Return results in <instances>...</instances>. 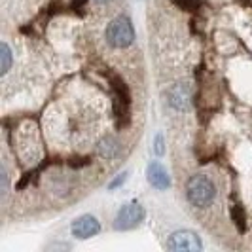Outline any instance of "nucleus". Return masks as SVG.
I'll return each mask as SVG.
<instances>
[{
	"label": "nucleus",
	"instance_id": "7",
	"mask_svg": "<svg viewBox=\"0 0 252 252\" xmlns=\"http://www.w3.org/2000/svg\"><path fill=\"white\" fill-rule=\"evenodd\" d=\"M110 88H112V93H114V102H118V104H124L129 108V104H131V91L127 88V84L124 82V78H120V76H110Z\"/></svg>",
	"mask_w": 252,
	"mask_h": 252
},
{
	"label": "nucleus",
	"instance_id": "9",
	"mask_svg": "<svg viewBox=\"0 0 252 252\" xmlns=\"http://www.w3.org/2000/svg\"><path fill=\"white\" fill-rule=\"evenodd\" d=\"M171 104L178 108V110H186L188 108V91L182 86H177V88L171 91Z\"/></svg>",
	"mask_w": 252,
	"mask_h": 252
},
{
	"label": "nucleus",
	"instance_id": "13",
	"mask_svg": "<svg viewBox=\"0 0 252 252\" xmlns=\"http://www.w3.org/2000/svg\"><path fill=\"white\" fill-rule=\"evenodd\" d=\"M0 191H2V197H6V193H8V173H6L4 165L0 167Z\"/></svg>",
	"mask_w": 252,
	"mask_h": 252
},
{
	"label": "nucleus",
	"instance_id": "1",
	"mask_svg": "<svg viewBox=\"0 0 252 252\" xmlns=\"http://www.w3.org/2000/svg\"><path fill=\"white\" fill-rule=\"evenodd\" d=\"M186 197L193 207L207 209L216 197L215 182L207 175H193L186 184Z\"/></svg>",
	"mask_w": 252,
	"mask_h": 252
},
{
	"label": "nucleus",
	"instance_id": "4",
	"mask_svg": "<svg viewBox=\"0 0 252 252\" xmlns=\"http://www.w3.org/2000/svg\"><path fill=\"white\" fill-rule=\"evenodd\" d=\"M167 249L173 252H199L203 251V243H201V237L195 231L180 229V231H175L169 237Z\"/></svg>",
	"mask_w": 252,
	"mask_h": 252
},
{
	"label": "nucleus",
	"instance_id": "6",
	"mask_svg": "<svg viewBox=\"0 0 252 252\" xmlns=\"http://www.w3.org/2000/svg\"><path fill=\"white\" fill-rule=\"evenodd\" d=\"M146 177H148V182H150L152 186L156 189H159V191H163V189H167L171 186V177H169L167 169L159 161H152L148 165Z\"/></svg>",
	"mask_w": 252,
	"mask_h": 252
},
{
	"label": "nucleus",
	"instance_id": "5",
	"mask_svg": "<svg viewBox=\"0 0 252 252\" xmlns=\"http://www.w3.org/2000/svg\"><path fill=\"white\" fill-rule=\"evenodd\" d=\"M70 231L76 239H91L101 231V224L93 215H82L72 222Z\"/></svg>",
	"mask_w": 252,
	"mask_h": 252
},
{
	"label": "nucleus",
	"instance_id": "16",
	"mask_svg": "<svg viewBox=\"0 0 252 252\" xmlns=\"http://www.w3.org/2000/svg\"><path fill=\"white\" fill-rule=\"evenodd\" d=\"M31 178H32V173H27V175H23V178H21V182L17 184V189H23L31 182Z\"/></svg>",
	"mask_w": 252,
	"mask_h": 252
},
{
	"label": "nucleus",
	"instance_id": "17",
	"mask_svg": "<svg viewBox=\"0 0 252 252\" xmlns=\"http://www.w3.org/2000/svg\"><path fill=\"white\" fill-rule=\"evenodd\" d=\"M86 2H88V0H72V4H70V10H80L82 6H86Z\"/></svg>",
	"mask_w": 252,
	"mask_h": 252
},
{
	"label": "nucleus",
	"instance_id": "20",
	"mask_svg": "<svg viewBox=\"0 0 252 252\" xmlns=\"http://www.w3.org/2000/svg\"><path fill=\"white\" fill-rule=\"evenodd\" d=\"M245 2H251V0H245Z\"/></svg>",
	"mask_w": 252,
	"mask_h": 252
},
{
	"label": "nucleus",
	"instance_id": "19",
	"mask_svg": "<svg viewBox=\"0 0 252 252\" xmlns=\"http://www.w3.org/2000/svg\"><path fill=\"white\" fill-rule=\"evenodd\" d=\"M97 2H101V4H104V2H110V0H97Z\"/></svg>",
	"mask_w": 252,
	"mask_h": 252
},
{
	"label": "nucleus",
	"instance_id": "8",
	"mask_svg": "<svg viewBox=\"0 0 252 252\" xmlns=\"http://www.w3.org/2000/svg\"><path fill=\"white\" fill-rule=\"evenodd\" d=\"M99 154H101L102 158H106V159H112L118 156V152H120V144H118V140L112 139V137H106V139H102L99 142Z\"/></svg>",
	"mask_w": 252,
	"mask_h": 252
},
{
	"label": "nucleus",
	"instance_id": "3",
	"mask_svg": "<svg viewBox=\"0 0 252 252\" xmlns=\"http://www.w3.org/2000/svg\"><path fill=\"white\" fill-rule=\"evenodd\" d=\"M144 207L139 205V203H127L124 205L118 215H116V220H114V229L118 231H129V229H135L140 222L144 220Z\"/></svg>",
	"mask_w": 252,
	"mask_h": 252
},
{
	"label": "nucleus",
	"instance_id": "18",
	"mask_svg": "<svg viewBox=\"0 0 252 252\" xmlns=\"http://www.w3.org/2000/svg\"><path fill=\"white\" fill-rule=\"evenodd\" d=\"M88 163H89L88 158H86V159H72V161H70L72 167H82V165H88Z\"/></svg>",
	"mask_w": 252,
	"mask_h": 252
},
{
	"label": "nucleus",
	"instance_id": "11",
	"mask_svg": "<svg viewBox=\"0 0 252 252\" xmlns=\"http://www.w3.org/2000/svg\"><path fill=\"white\" fill-rule=\"evenodd\" d=\"M231 220H233V224H235L239 233L247 231V215H245V209L241 205H233L231 207Z\"/></svg>",
	"mask_w": 252,
	"mask_h": 252
},
{
	"label": "nucleus",
	"instance_id": "15",
	"mask_svg": "<svg viewBox=\"0 0 252 252\" xmlns=\"http://www.w3.org/2000/svg\"><path fill=\"white\" fill-rule=\"evenodd\" d=\"M126 178H127V171H124L122 175H118V178H116V180H112V182L108 184V188L114 189V188H118V186H122V184L126 182Z\"/></svg>",
	"mask_w": 252,
	"mask_h": 252
},
{
	"label": "nucleus",
	"instance_id": "2",
	"mask_svg": "<svg viewBox=\"0 0 252 252\" xmlns=\"http://www.w3.org/2000/svg\"><path fill=\"white\" fill-rule=\"evenodd\" d=\"M135 40V29L131 19L122 15L110 21V25L106 27V42L112 48H129Z\"/></svg>",
	"mask_w": 252,
	"mask_h": 252
},
{
	"label": "nucleus",
	"instance_id": "10",
	"mask_svg": "<svg viewBox=\"0 0 252 252\" xmlns=\"http://www.w3.org/2000/svg\"><path fill=\"white\" fill-rule=\"evenodd\" d=\"M13 63V57H12V50H10V46L6 44V42H2L0 44V74L4 76L8 70H10V66Z\"/></svg>",
	"mask_w": 252,
	"mask_h": 252
},
{
	"label": "nucleus",
	"instance_id": "12",
	"mask_svg": "<svg viewBox=\"0 0 252 252\" xmlns=\"http://www.w3.org/2000/svg\"><path fill=\"white\" fill-rule=\"evenodd\" d=\"M171 2L184 12H197L201 6V0H171Z\"/></svg>",
	"mask_w": 252,
	"mask_h": 252
},
{
	"label": "nucleus",
	"instance_id": "14",
	"mask_svg": "<svg viewBox=\"0 0 252 252\" xmlns=\"http://www.w3.org/2000/svg\"><path fill=\"white\" fill-rule=\"evenodd\" d=\"M154 152L158 156H163L165 154V146H163V135H158L156 140H154Z\"/></svg>",
	"mask_w": 252,
	"mask_h": 252
}]
</instances>
